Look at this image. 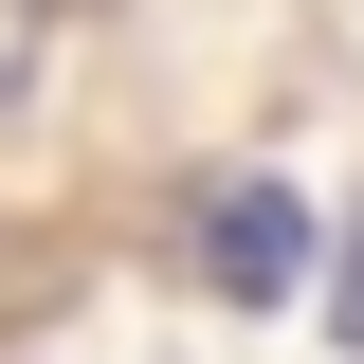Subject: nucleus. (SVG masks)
I'll list each match as a JSON object with an SVG mask.
<instances>
[{"label":"nucleus","instance_id":"1","mask_svg":"<svg viewBox=\"0 0 364 364\" xmlns=\"http://www.w3.org/2000/svg\"><path fill=\"white\" fill-rule=\"evenodd\" d=\"M200 273H219L237 310H273V291L310 273V200H291V182H219V200H200Z\"/></svg>","mask_w":364,"mask_h":364},{"label":"nucleus","instance_id":"2","mask_svg":"<svg viewBox=\"0 0 364 364\" xmlns=\"http://www.w3.org/2000/svg\"><path fill=\"white\" fill-rule=\"evenodd\" d=\"M328 328H346V346H364V237H346V273H328Z\"/></svg>","mask_w":364,"mask_h":364}]
</instances>
